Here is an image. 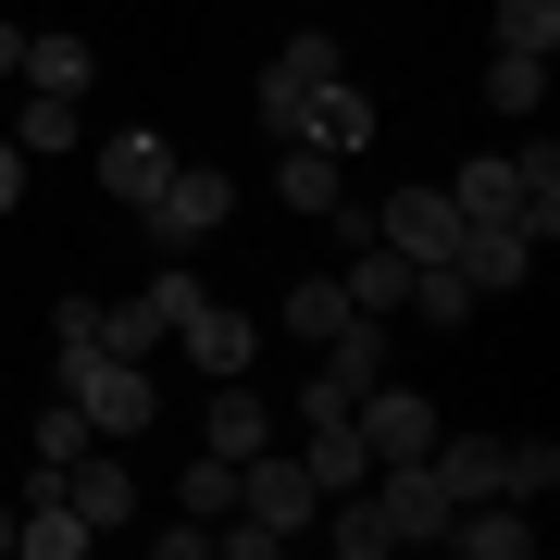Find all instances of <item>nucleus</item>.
<instances>
[{
  "label": "nucleus",
  "mask_w": 560,
  "mask_h": 560,
  "mask_svg": "<svg viewBox=\"0 0 560 560\" xmlns=\"http://www.w3.org/2000/svg\"><path fill=\"white\" fill-rule=\"evenodd\" d=\"M237 511L275 523V536H312V523H324V486L300 474V448H249L237 460Z\"/></svg>",
  "instance_id": "obj_6"
},
{
  "label": "nucleus",
  "mask_w": 560,
  "mask_h": 560,
  "mask_svg": "<svg viewBox=\"0 0 560 560\" xmlns=\"http://www.w3.org/2000/svg\"><path fill=\"white\" fill-rule=\"evenodd\" d=\"M287 423H300V474L324 486V499H349V486L374 474V448H361V423H349V386H337V374H312Z\"/></svg>",
  "instance_id": "obj_1"
},
{
  "label": "nucleus",
  "mask_w": 560,
  "mask_h": 560,
  "mask_svg": "<svg viewBox=\"0 0 560 560\" xmlns=\"http://www.w3.org/2000/svg\"><path fill=\"white\" fill-rule=\"evenodd\" d=\"M175 499L200 511V523H224V511H237V460H212V448H200V460L175 474Z\"/></svg>",
  "instance_id": "obj_24"
},
{
  "label": "nucleus",
  "mask_w": 560,
  "mask_h": 560,
  "mask_svg": "<svg viewBox=\"0 0 560 560\" xmlns=\"http://www.w3.org/2000/svg\"><path fill=\"white\" fill-rule=\"evenodd\" d=\"M200 300H212V287L187 275V249H175V261H162V275L138 287V300H101V349H125V361H150V349H175V324L200 312Z\"/></svg>",
  "instance_id": "obj_2"
},
{
  "label": "nucleus",
  "mask_w": 560,
  "mask_h": 560,
  "mask_svg": "<svg viewBox=\"0 0 560 560\" xmlns=\"http://www.w3.org/2000/svg\"><path fill=\"white\" fill-rule=\"evenodd\" d=\"M499 486H511V499H548V486H560V448H548V436H523V448H511V474H499Z\"/></svg>",
  "instance_id": "obj_28"
},
{
  "label": "nucleus",
  "mask_w": 560,
  "mask_h": 560,
  "mask_svg": "<svg viewBox=\"0 0 560 560\" xmlns=\"http://www.w3.org/2000/svg\"><path fill=\"white\" fill-rule=\"evenodd\" d=\"M324 511H337V523H324V536H337V560H386V523L361 511V486H349V499H324Z\"/></svg>",
  "instance_id": "obj_26"
},
{
  "label": "nucleus",
  "mask_w": 560,
  "mask_h": 560,
  "mask_svg": "<svg viewBox=\"0 0 560 560\" xmlns=\"http://www.w3.org/2000/svg\"><path fill=\"white\" fill-rule=\"evenodd\" d=\"M13 200H25V150L0 138V212H13Z\"/></svg>",
  "instance_id": "obj_30"
},
{
  "label": "nucleus",
  "mask_w": 560,
  "mask_h": 560,
  "mask_svg": "<svg viewBox=\"0 0 560 560\" xmlns=\"http://www.w3.org/2000/svg\"><path fill=\"white\" fill-rule=\"evenodd\" d=\"M374 237L399 249V261H448V237H460V212H448V187H399V200L374 212Z\"/></svg>",
  "instance_id": "obj_10"
},
{
  "label": "nucleus",
  "mask_w": 560,
  "mask_h": 560,
  "mask_svg": "<svg viewBox=\"0 0 560 560\" xmlns=\"http://www.w3.org/2000/svg\"><path fill=\"white\" fill-rule=\"evenodd\" d=\"M175 349L200 361V374H249V361H261V324H249V312H224V300H200V312L175 324Z\"/></svg>",
  "instance_id": "obj_13"
},
{
  "label": "nucleus",
  "mask_w": 560,
  "mask_h": 560,
  "mask_svg": "<svg viewBox=\"0 0 560 560\" xmlns=\"http://www.w3.org/2000/svg\"><path fill=\"white\" fill-rule=\"evenodd\" d=\"M399 312H411V324H436V337H460L486 300H474V275H460V261H411V300H399Z\"/></svg>",
  "instance_id": "obj_19"
},
{
  "label": "nucleus",
  "mask_w": 560,
  "mask_h": 560,
  "mask_svg": "<svg viewBox=\"0 0 560 560\" xmlns=\"http://www.w3.org/2000/svg\"><path fill=\"white\" fill-rule=\"evenodd\" d=\"M88 75H101V50H88L75 25H25V75H13V88H62V101H88Z\"/></svg>",
  "instance_id": "obj_17"
},
{
  "label": "nucleus",
  "mask_w": 560,
  "mask_h": 560,
  "mask_svg": "<svg viewBox=\"0 0 560 560\" xmlns=\"http://www.w3.org/2000/svg\"><path fill=\"white\" fill-rule=\"evenodd\" d=\"M324 374H337V386H349V399H361V386H374V374H386V312H349V324H337V337H324Z\"/></svg>",
  "instance_id": "obj_21"
},
{
  "label": "nucleus",
  "mask_w": 560,
  "mask_h": 560,
  "mask_svg": "<svg viewBox=\"0 0 560 560\" xmlns=\"http://www.w3.org/2000/svg\"><path fill=\"white\" fill-rule=\"evenodd\" d=\"M162 175H175V150H162V125H113V138H101V187H113L125 212H138V200H150Z\"/></svg>",
  "instance_id": "obj_14"
},
{
  "label": "nucleus",
  "mask_w": 560,
  "mask_h": 560,
  "mask_svg": "<svg viewBox=\"0 0 560 560\" xmlns=\"http://www.w3.org/2000/svg\"><path fill=\"white\" fill-rule=\"evenodd\" d=\"M275 200L324 224V212H337V150H312V138H287V162H275Z\"/></svg>",
  "instance_id": "obj_20"
},
{
  "label": "nucleus",
  "mask_w": 560,
  "mask_h": 560,
  "mask_svg": "<svg viewBox=\"0 0 560 560\" xmlns=\"http://www.w3.org/2000/svg\"><path fill=\"white\" fill-rule=\"evenodd\" d=\"M448 212H460V224H523L511 150H474V162H460V175H448Z\"/></svg>",
  "instance_id": "obj_18"
},
{
  "label": "nucleus",
  "mask_w": 560,
  "mask_h": 560,
  "mask_svg": "<svg viewBox=\"0 0 560 560\" xmlns=\"http://www.w3.org/2000/svg\"><path fill=\"white\" fill-rule=\"evenodd\" d=\"M224 212H237V175H224V162H175V175L150 187L138 200V224L162 249H200V237H224Z\"/></svg>",
  "instance_id": "obj_3"
},
{
  "label": "nucleus",
  "mask_w": 560,
  "mask_h": 560,
  "mask_svg": "<svg viewBox=\"0 0 560 560\" xmlns=\"http://www.w3.org/2000/svg\"><path fill=\"white\" fill-rule=\"evenodd\" d=\"M275 324H287V337H312V349H324V337L349 324V287H337V275H300V287H287V312H275Z\"/></svg>",
  "instance_id": "obj_23"
},
{
  "label": "nucleus",
  "mask_w": 560,
  "mask_h": 560,
  "mask_svg": "<svg viewBox=\"0 0 560 560\" xmlns=\"http://www.w3.org/2000/svg\"><path fill=\"white\" fill-rule=\"evenodd\" d=\"M300 138L312 150H374V88H361V75H337V88H312V113H300Z\"/></svg>",
  "instance_id": "obj_15"
},
{
  "label": "nucleus",
  "mask_w": 560,
  "mask_h": 560,
  "mask_svg": "<svg viewBox=\"0 0 560 560\" xmlns=\"http://www.w3.org/2000/svg\"><path fill=\"white\" fill-rule=\"evenodd\" d=\"M25 448H38V474H62V460L88 448V411H75V399H50V411H38V436H25Z\"/></svg>",
  "instance_id": "obj_27"
},
{
  "label": "nucleus",
  "mask_w": 560,
  "mask_h": 560,
  "mask_svg": "<svg viewBox=\"0 0 560 560\" xmlns=\"http://www.w3.org/2000/svg\"><path fill=\"white\" fill-rule=\"evenodd\" d=\"M0 75H25V25H0Z\"/></svg>",
  "instance_id": "obj_31"
},
{
  "label": "nucleus",
  "mask_w": 560,
  "mask_h": 560,
  "mask_svg": "<svg viewBox=\"0 0 560 560\" xmlns=\"http://www.w3.org/2000/svg\"><path fill=\"white\" fill-rule=\"evenodd\" d=\"M349 62H337V38L324 25H287V50H275V75L249 88V113L275 125V138H300V113H312V88H337Z\"/></svg>",
  "instance_id": "obj_4"
},
{
  "label": "nucleus",
  "mask_w": 560,
  "mask_h": 560,
  "mask_svg": "<svg viewBox=\"0 0 560 560\" xmlns=\"http://www.w3.org/2000/svg\"><path fill=\"white\" fill-rule=\"evenodd\" d=\"M0 138H13L25 162H62V150H88V101H62V88H25V101H0Z\"/></svg>",
  "instance_id": "obj_9"
},
{
  "label": "nucleus",
  "mask_w": 560,
  "mask_h": 560,
  "mask_svg": "<svg viewBox=\"0 0 560 560\" xmlns=\"http://www.w3.org/2000/svg\"><path fill=\"white\" fill-rule=\"evenodd\" d=\"M50 349H101V300H50Z\"/></svg>",
  "instance_id": "obj_29"
},
{
  "label": "nucleus",
  "mask_w": 560,
  "mask_h": 560,
  "mask_svg": "<svg viewBox=\"0 0 560 560\" xmlns=\"http://www.w3.org/2000/svg\"><path fill=\"white\" fill-rule=\"evenodd\" d=\"M448 261L474 275V300H499V287H523V275H536V237H523V224H460V237H448Z\"/></svg>",
  "instance_id": "obj_12"
},
{
  "label": "nucleus",
  "mask_w": 560,
  "mask_h": 560,
  "mask_svg": "<svg viewBox=\"0 0 560 560\" xmlns=\"http://www.w3.org/2000/svg\"><path fill=\"white\" fill-rule=\"evenodd\" d=\"M0 560H13V511H0Z\"/></svg>",
  "instance_id": "obj_32"
},
{
  "label": "nucleus",
  "mask_w": 560,
  "mask_h": 560,
  "mask_svg": "<svg viewBox=\"0 0 560 560\" xmlns=\"http://www.w3.org/2000/svg\"><path fill=\"white\" fill-rule=\"evenodd\" d=\"M436 548H460V560H536V499H460Z\"/></svg>",
  "instance_id": "obj_8"
},
{
  "label": "nucleus",
  "mask_w": 560,
  "mask_h": 560,
  "mask_svg": "<svg viewBox=\"0 0 560 560\" xmlns=\"http://www.w3.org/2000/svg\"><path fill=\"white\" fill-rule=\"evenodd\" d=\"M13 548H25V560H75V548H101V536H88V511L62 499V474H38V511H13Z\"/></svg>",
  "instance_id": "obj_16"
},
{
  "label": "nucleus",
  "mask_w": 560,
  "mask_h": 560,
  "mask_svg": "<svg viewBox=\"0 0 560 560\" xmlns=\"http://www.w3.org/2000/svg\"><path fill=\"white\" fill-rule=\"evenodd\" d=\"M349 423H361L374 460H423V448H436V399H423V386H386V374L349 399Z\"/></svg>",
  "instance_id": "obj_7"
},
{
  "label": "nucleus",
  "mask_w": 560,
  "mask_h": 560,
  "mask_svg": "<svg viewBox=\"0 0 560 560\" xmlns=\"http://www.w3.org/2000/svg\"><path fill=\"white\" fill-rule=\"evenodd\" d=\"M499 50H560V0H499Z\"/></svg>",
  "instance_id": "obj_25"
},
{
  "label": "nucleus",
  "mask_w": 560,
  "mask_h": 560,
  "mask_svg": "<svg viewBox=\"0 0 560 560\" xmlns=\"http://www.w3.org/2000/svg\"><path fill=\"white\" fill-rule=\"evenodd\" d=\"M200 448H212V460H249V448H275V411H261V386H249V374H212Z\"/></svg>",
  "instance_id": "obj_11"
},
{
  "label": "nucleus",
  "mask_w": 560,
  "mask_h": 560,
  "mask_svg": "<svg viewBox=\"0 0 560 560\" xmlns=\"http://www.w3.org/2000/svg\"><path fill=\"white\" fill-rule=\"evenodd\" d=\"M486 113H499V125L548 113V62H536V50H499V62H486Z\"/></svg>",
  "instance_id": "obj_22"
},
{
  "label": "nucleus",
  "mask_w": 560,
  "mask_h": 560,
  "mask_svg": "<svg viewBox=\"0 0 560 560\" xmlns=\"http://www.w3.org/2000/svg\"><path fill=\"white\" fill-rule=\"evenodd\" d=\"M300 13H312V0H300Z\"/></svg>",
  "instance_id": "obj_33"
},
{
  "label": "nucleus",
  "mask_w": 560,
  "mask_h": 560,
  "mask_svg": "<svg viewBox=\"0 0 560 560\" xmlns=\"http://www.w3.org/2000/svg\"><path fill=\"white\" fill-rule=\"evenodd\" d=\"M361 511L386 523V548H436L448 536V486L423 474V460H374V474H361Z\"/></svg>",
  "instance_id": "obj_5"
}]
</instances>
